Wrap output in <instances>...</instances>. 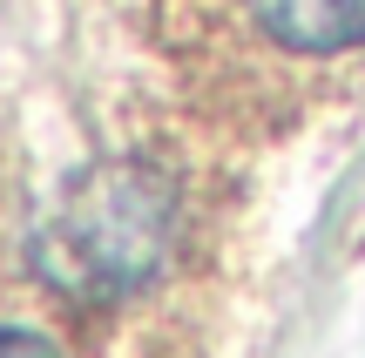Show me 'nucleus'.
Returning <instances> with one entry per match:
<instances>
[{
  "label": "nucleus",
  "instance_id": "nucleus-3",
  "mask_svg": "<svg viewBox=\"0 0 365 358\" xmlns=\"http://www.w3.org/2000/svg\"><path fill=\"white\" fill-rule=\"evenodd\" d=\"M0 358H61L48 345V338H34V332H14V325H0Z\"/></svg>",
  "mask_w": 365,
  "mask_h": 358
},
{
  "label": "nucleus",
  "instance_id": "nucleus-2",
  "mask_svg": "<svg viewBox=\"0 0 365 358\" xmlns=\"http://www.w3.org/2000/svg\"><path fill=\"white\" fill-rule=\"evenodd\" d=\"M210 27H230V61L264 81H304L365 54V0H217Z\"/></svg>",
  "mask_w": 365,
  "mask_h": 358
},
{
  "label": "nucleus",
  "instance_id": "nucleus-1",
  "mask_svg": "<svg viewBox=\"0 0 365 358\" xmlns=\"http://www.w3.org/2000/svg\"><path fill=\"white\" fill-rule=\"evenodd\" d=\"M176 237H182V196L170 169L143 156H108L88 162L41 216L34 270L54 298L108 311L143 298L176 264Z\"/></svg>",
  "mask_w": 365,
  "mask_h": 358
}]
</instances>
